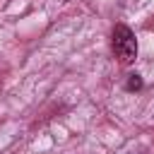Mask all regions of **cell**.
I'll return each instance as SVG.
<instances>
[{"label":"cell","mask_w":154,"mask_h":154,"mask_svg":"<svg viewBox=\"0 0 154 154\" xmlns=\"http://www.w3.org/2000/svg\"><path fill=\"white\" fill-rule=\"evenodd\" d=\"M113 51H116L118 60L125 63V65L137 58V38H135V34H132L130 26L118 24L113 29Z\"/></svg>","instance_id":"obj_1"},{"label":"cell","mask_w":154,"mask_h":154,"mask_svg":"<svg viewBox=\"0 0 154 154\" xmlns=\"http://www.w3.org/2000/svg\"><path fill=\"white\" fill-rule=\"evenodd\" d=\"M142 84H144V82H142L140 75H128V79H125V89H128V91H140Z\"/></svg>","instance_id":"obj_2"}]
</instances>
